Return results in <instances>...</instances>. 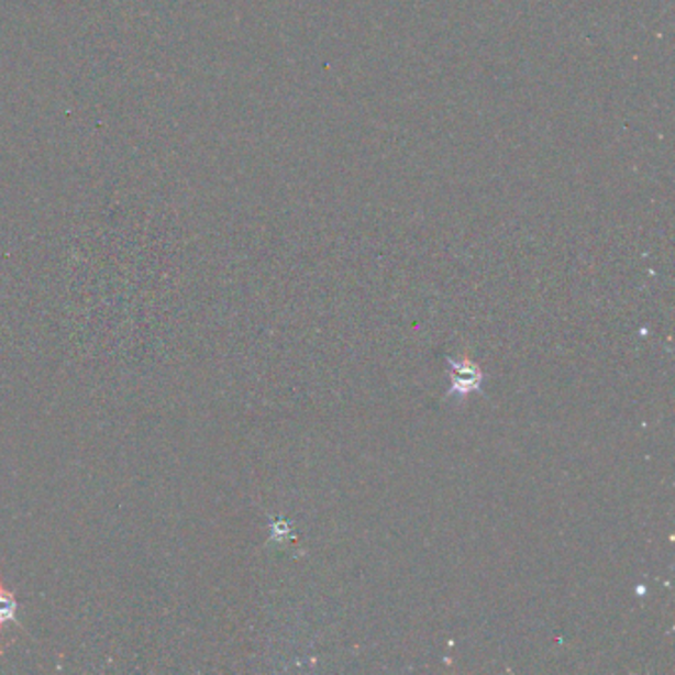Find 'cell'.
<instances>
[{
	"instance_id": "6da1fadb",
	"label": "cell",
	"mask_w": 675,
	"mask_h": 675,
	"mask_svg": "<svg viewBox=\"0 0 675 675\" xmlns=\"http://www.w3.org/2000/svg\"><path fill=\"white\" fill-rule=\"evenodd\" d=\"M19 610H21V602L16 598V593L0 576V630H4L7 626H16L22 632H26V628L19 618Z\"/></svg>"
}]
</instances>
